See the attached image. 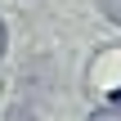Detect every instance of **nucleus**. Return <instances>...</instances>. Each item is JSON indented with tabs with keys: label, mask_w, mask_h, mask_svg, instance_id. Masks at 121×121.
Wrapping results in <instances>:
<instances>
[{
	"label": "nucleus",
	"mask_w": 121,
	"mask_h": 121,
	"mask_svg": "<svg viewBox=\"0 0 121 121\" xmlns=\"http://www.w3.org/2000/svg\"><path fill=\"white\" fill-rule=\"evenodd\" d=\"M94 4L103 9V18H108V22H117V27H121V0H94Z\"/></svg>",
	"instance_id": "obj_1"
},
{
	"label": "nucleus",
	"mask_w": 121,
	"mask_h": 121,
	"mask_svg": "<svg viewBox=\"0 0 121 121\" xmlns=\"http://www.w3.org/2000/svg\"><path fill=\"white\" fill-rule=\"evenodd\" d=\"M90 121H121V103H108V108H94Z\"/></svg>",
	"instance_id": "obj_2"
},
{
	"label": "nucleus",
	"mask_w": 121,
	"mask_h": 121,
	"mask_svg": "<svg viewBox=\"0 0 121 121\" xmlns=\"http://www.w3.org/2000/svg\"><path fill=\"white\" fill-rule=\"evenodd\" d=\"M4 40H9V31H4V22H0V58H4Z\"/></svg>",
	"instance_id": "obj_3"
}]
</instances>
